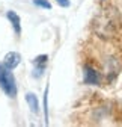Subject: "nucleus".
<instances>
[{"label": "nucleus", "instance_id": "f257e3e1", "mask_svg": "<svg viewBox=\"0 0 122 127\" xmlns=\"http://www.w3.org/2000/svg\"><path fill=\"white\" fill-rule=\"evenodd\" d=\"M0 88L8 97L14 98L17 95V85H15V77L5 64H0Z\"/></svg>", "mask_w": 122, "mask_h": 127}, {"label": "nucleus", "instance_id": "f03ea898", "mask_svg": "<svg viewBox=\"0 0 122 127\" xmlns=\"http://www.w3.org/2000/svg\"><path fill=\"white\" fill-rule=\"evenodd\" d=\"M83 82L86 85H100L102 82V76L95 67L86 64L83 67Z\"/></svg>", "mask_w": 122, "mask_h": 127}, {"label": "nucleus", "instance_id": "7ed1b4c3", "mask_svg": "<svg viewBox=\"0 0 122 127\" xmlns=\"http://www.w3.org/2000/svg\"><path fill=\"white\" fill-rule=\"evenodd\" d=\"M47 62H48V56H47V55H41V56H38V58L33 59V65H35V73H33V76H35V77H41V76H42L44 68H45V65H47Z\"/></svg>", "mask_w": 122, "mask_h": 127}, {"label": "nucleus", "instance_id": "20e7f679", "mask_svg": "<svg viewBox=\"0 0 122 127\" xmlns=\"http://www.w3.org/2000/svg\"><path fill=\"white\" fill-rule=\"evenodd\" d=\"M20 62H21V56L17 52H9L5 56V61H3V64H5L8 68H11V70H14L15 67H18Z\"/></svg>", "mask_w": 122, "mask_h": 127}, {"label": "nucleus", "instance_id": "39448f33", "mask_svg": "<svg viewBox=\"0 0 122 127\" xmlns=\"http://www.w3.org/2000/svg\"><path fill=\"white\" fill-rule=\"evenodd\" d=\"M6 17H8V20L12 23V27H14V30H15V33L17 35H20L21 33V24H20V17L17 14H15L14 11H9L8 14H6Z\"/></svg>", "mask_w": 122, "mask_h": 127}, {"label": "nucleus", "instance_id": "423d86ee", "mask_svg": "<svg viewBox=\"0 0 122 127\" xmlns=\"http://www.w3.org/2000/svg\"><path fill=\"white\" fill-rule=\"evenodd\" d=\"M26 101H27L30 110H32L33 114H38L39 112V103H38V98H36L35 94H32V92L26 94Z\"/></svg>", "mask_w": 122, "mask_h": 127}, {"label": "nucleus", "instance_id": "0eeeda50", "mask_svg": "<svg viewBox=\"0 0 122 127\" xmlns=\"http://www.w3.org/2000/svg\"><path fill=\"white\" fill-rule=\"evenodd\" d=\"M47 95H48V86L45 88V94H44V114H45V123H48V104H47Z\"/></svg>", "mask_w": 122, "mask_h": 127}, {"label": "nucleus", "instance_id": "6e6552de", "mask_svg": "<svg viewBox=\"0 0 122 127\" xmlns=\"http://www.w3.org/2000/svg\"><path fill=\"white\" fill-rule=\"evenodd\" d=\"M33 3L39 8H45V9H51V3L47 0H33Z\"/></svg>", "mask_w": 122, "mask_h": 127}, {"label": "nucleus", "instance_id": "1a4fd4ad", "mask_svg": "<svg viewBox=\"0 0 122 127\" xmlns=\"http://www.w3.org/2000/svg\"><path fill=\"white\" fill-rule=\"evenodd\" d=\"M56 2L60 5V6H62V8H68L71 3H69V0H56Z\"/></svg>", "mask_w": 122, "mask_h": 127}]
</instances>
